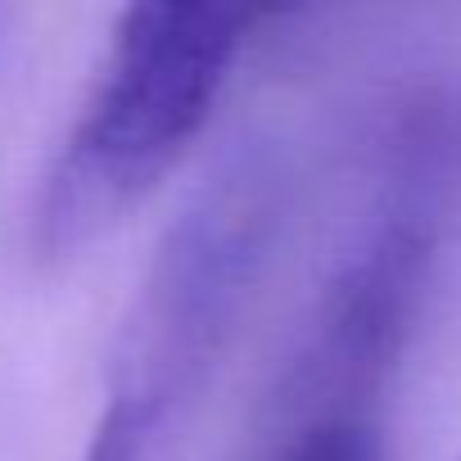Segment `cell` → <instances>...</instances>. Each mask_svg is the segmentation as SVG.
Segmentation results:
<instances>
[{
  "label": "cell",
  "mask_w": 461,
  "mask_h": 461,
  "mask_svg": "<svg viewBox=\"0 0 461 461\" xmlns=\"http://www.w3.org/2000/svg\"><path fill=\"white\" fill-rule=\"evenodd\" d=\"M452 158L456 118L443 104H416L389 140L380 194L326 276L285 375L281 402L303 420L357 411L353 402L402 353L434 267Z\"/></svg>",
  "instance_id": "3957f363"
},
{
  "label": "cell",
  "mask_w": 461,
  "mask_h": 461,
  "mask_svg": "<svg viewBox=\"0 0 461 461\" xmlns=\"http://www.w3.org/2000/svg\"><path fill=\"white\" fill-rule=\"evenodd\" d=\"M258 10L127 5L23 217L37 267H64L131 217L208 131Z\"/></svg>",
  "instance_id": "6da1fadb"
},
{
  "label": "cell",
  "mask_w": 461,
  "mask_h": 461,
  "mask_svg": "<svg viewBox=\"0 0 461 461\" xmlns=\"http://www.w3.org/2000/svg\"><path fill=\"white\" fill-rule=\"evenodd\" d=\"M281 172L240 149L167 226L109 353L77 461H181L212 375L267 267Z\"/></svg>",
  "instance_id": "7a4b0ae2"
},
{
  "label": "cell",
  "mask_w": 461,
  "mask_h": 461,
  "mask_svg": "<svg viewBox=\"0 0 461 461\" xmlns=\"http://www.w3.org/2000/svg\"><path fill=\"white\" fill-rule=\"evenodd\" d=\"M263 461H384V443L362 411L312 416L299 420L290 438H281Z\"/></svg>",
  "instance_id": "277c9868"
}]
</instances>
